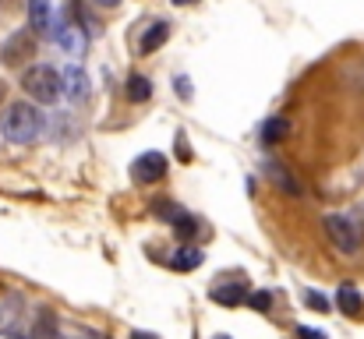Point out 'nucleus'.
Wrapping results in <instances>:
<instances>
[{"label": "nucleus", "instance_id": "f257e3e1", "mask_svg": "<svg viewBox=\"0 0 364 339\" xmlns=\"http://www.w3.org/2000/svg\"><path fill=\"white\" fill-rule=\"evenodd\" d=\"M43 127H46V120H43V113H39L36 103H11L7 113H4V120H0L4 138L7 141H18V145L36 141L43 134Z\"/></svg>", "mask_w": 364, "mask_h": 339}, {"label": "nucleus", "instance_id": "f03ea898", "mask_svg": "<svg viewBox=\"0 0 364 339\" xmlns=\"http://www.w3.org/2000/svg\"><path fill=\"white\" fill-rule=\"evenodd\" d=\"M21 89H25V96H28L32 103H57V99L64 96L60 75H57V68H50V64H32V68H25Z\"/></svg>", "mask_w": 364, "mask_h": 339}, {"label": "nucleus", "instance_id": "7ed1b4c3", "mask_svg": "<svg viewBox=\"0 0 364 339\" xmlns=\"http://www.w3.org/2000/svg\"><path fill=\"white\" fill-rule=\"evenodd\" d=\"M326 233H329V240H333V247L336 251H343V254H354L358 247H361L364 240V226L361 220H354V216H326Z\"/></svg>", "mask_w": 364, "mask_h": 339}, {"label": "nucleus", "instance_id": "20e7f679", "mask_svg": "<svg viewBox=\"0 0 364 339\" xmlns=\"http://www.w3.org/2000/svg\"><path fill=\"white\" fill-rule=\"evenodd\" d=\"M32 53H36V28H21V32H14V36L0 46V60H4L7 68L25 64Z\"/></svg>", "mask_w": 364, "mask_h": 339}, {"label": "nucleus", "instance_id": "39448f33", "mask_svg": "<svg viewBox=\"0 0 364 339\" xmlns=\"http://www.w3.org/2000/svg\"><path fill=\"white\" fill-rule=\"evenodd\" d=\"M166 170H170V163H166L163 152H145V156H138V159L131 163V177H134L138 184H156V181L166 177Z\"/></svg>", "mask_w": 364, "mask_h": 339}, {"label": "nucleus", "instance_id": "423d86ee", "mask_svg": "<svg viewBox=\"0 0 364 339\" xmlns=\"http://www.w3.org/2000/svg\"><path fill=\"white\" fill-rule=\"evenodd\" d=\"M60 89H64L68 99H85V96H89V75H85L82 68L68 64V68L60 71Z\"/></svg>", "mask_w": 364, "mask_h": 339}, {"label": "nucleus", "instance_id": "0eeeda50", "mask_svg": "<svg viewBox=\"0 0 364 339\" xmlns=\"http://www.w3.org/2000/svg\"><path fill=\"white\" fill-rule=\"evenodd\" d=\"M336 308H340L343 315H350V318H361L364 301H361V294H358V286H350V283H343V286L336 290Z\"/></svg>", "mask_w": 364, "mask_h": 339}, {"label": "nucleus", "instance_id": "6e6552de", "mask_svg": "<svg viewBox=\"0 0 364 339\" xmlns=\"http://www.w3.org/2000/svg\"><path fill=\"white\" fill-rule=\"evenodd\" d=\"M287 134H290V120L287 117H269L262 124V131H258L262 145H279V141H287Z\"/></svg>", "mask_w": 364, "mask_h": 339}, {"label": "nucleus", "instance_id": "1a4fd4ad", "mask_svg": "<svg viewBox=\"0 0 364 339\" xmlns=\"http://www.w3.org/2000/svg\"><path fill=\"white\" fill-rule=\"evenodd\" d=\"M202 251L198 247H191V244H184V247H177L173 254H170V269H177V272H191V269H198L202 265Z\"/></svg>", "mask_w": 364, "mask_h": 339}, {"label": "nucleus", "instance_id": "9d476101", "mask_svg": "<svg viewBox=\"0 0 364 339\" xmlns=\"http://www.w3.org/2000/svg\"><path fill=\"white\" fill-rule=\"evenodd\" d=\"M166 39H170V25H166V21H156V25H149V28H145V36H141L138 50H141V53H156Z\"/></svg>", "mask_w": 364, "mask_h": 339}, {"label": "nucleus", "instance_id": "9b49d317", "mask_svg": "<svg viewBox=\"0 0 364 339\" xmlns=\"http://www.w3.org/2000/svg\"><path fill=\"white\" fill-rule=\"evenodd\" d=\"M265 173L272 177V184L279 188V191H290V195H301V184L279 166V163H265Z\"/></svg>", "mask_w": 364, "mask_h": 339}, {"label": "nucleus", "instance_id": "f8f14e48", "mask_svg": "<svg viewBox=\"0 0 364 339\" xmlns=\"http://www.w3.org/2000/svg\"><path fill=\"white\" fill-rule=\"evenodd\" d=\"M213 301H216V304H223V308H234V304L247 301V290H244V283H234V286H216V290H213Z\"/></svg>", "mask_w": 364, "mask_h": 339}, {"label": "nucleus", "instance_id": "ddd939ff", "mask_svg": "<svg viewBox=\"0 0 364 339\" xmlns=\"http://www.w3.org/2000/svg\"><path fill=\"white\" fill-rule=\"evenodd\" d=\"M149 96H152V82L145 75H131L127 78V99L131 103H145Z\"/></svg>", "mask_w": 364, "mask_h": 339}, {"label": "nucleus", "instance_id": "4468645a", "mask_svg": "<svg viewBox=\"0 0 364 339\" xmlns=\"http://www.w3.org/2000/svg\"><path fill=\"white\" fill-rule=\"evenodd\" d=\"M28 21L36 32L50 28V0H28Z\"/></svg>", "mask_w": 364, "mask_h": 339}, {"label": "nucleus", "instance_id": "2eb2a0df", "mask_svg": "<svg viewBox=\"0 0 364 339\" xmlns=\"http://www.w3.org/2000/svg\"><path fill=\"white\" fill-rule=\"evenodd\" d=\"M170 223H173V233H177L181 240H191V237L198 233V223H195V216H188L184 209H181V212H177V216H173Z\"/></svg>", "mask_w": 364, "mask_h": 339}, {"label": "nucleus", "instance_id": "dca6fc26", "mask_svg": "<svg viewBox=\"0 0 364 339\" xmlns=\"http://www.w3.org/2000/svg\"><path fill=\"white\" fill-rule=\"evenodd\" d=\"M247 304H251L255 311H269V308H272V297H269L265 290H258V294H247Z\"/></svg>", "mask_w": 364, "mask_h": 339}, {"label": "nucleus", "instance_id": "f3484780", "mask_svg": "<svg viewBox=\"0 0 364 339\" xmlns=\"http://www.w3.org/2000/svg\"><path fill=\"white\" fill-rule=\"evenodd\" d=\"M304 301H308V308H315V311H329V301H326L318 290H308V294H304Z\"/></svg>", "mask_w": 364, "mask_h": 339}, {"label": "nucleus", "instance_id": "a211bd4d", "mask_svg": "<svg viewBox=\"0 0 364 339\" xmlns=\"http://www.w3.org/2000/svg\"><path fill=\"white\" fill-rule=\"evenodd\" d=\"M297 336H301V339H326V333H318V329H308V325H297Z\"/></svg>", "mask_w": 364, "mask_h": 339}, {"label": "nucleus", "instance_id": "6ab92c4d", "mask_svg": "<svg viewBox=\"0 0 364 339\" xmlns=\"http://www.w3.org/2000/svg\"><path fill=\"white\" fill-rule=\"evenodd\" d=\"M177 92L188 99V96H191V82H188V78H177Z\"/></svg>", "mask_w": 364, "mask_h": 339}, {"label": "nucleus", "instance_id": "aec40b11", "mask_svg": "<svg viewBox=\"0 0 364 339\" xmlns=\"http://www.w3.org/2000/svg\"><path fill=\"white\" fill-rule=\"evenodd\" d=\"M92 4H100V7H117L121 0H92Z\"/></svg>", "mask_w": 364, "mask_h": 339}, {"label": "nucleus", "instance_id": "412c9836", "mask_svg": "<svg viewBox=\"0 0 364 339\" xmlns=\"http://www.w3.org/2000/svg\"><path fill=\"white\" fill-rule=\"evenodd\" d=\"M131 339H156L152 333H131Z\"/></svg>", "mask_w": 364, "mask_h": 339}, {"label": "nucleus", "instance_id": "4be33fe9", "mask_svg": "<svg viewBox=\"0 0 364 339\" xmlns=\"http://www.w3.org/2000/svg\"><path fill=\"white\" fill-rule=\"evenodd\" d=\"M4 96H7V85L0 82V107H4Z\"/></svg>", "mask_w": 364, "mask_h": 339}, {"label": "nucleus", "instance_id": "5701e85b", "mask_svg": "<svg viewBox=\"0 0 364 339\" xmlns=\"http://www.w3.org/2000/svg\"><path fill=\"white\" fill-rule=\"evenodd\" d=\"M173 4H177V7H188V4H195V0H173Z\"/></svg>", "mask_w": 364, "mask_h": 339}, {"label": "nucleus", "instance_id": "b1692460", "mask_svg": "<svg viewBox=\"0 0 364 339\" xmlns=\"http://www.w3.org/2000/svg\"><path fill=\"white\" fill-rule=\"evenodd\" d=\"M32 339H60V336H32Z\"/></svg>", "mask_w": 364, "mask_h": 339}, {"label": "nucleus", "instance_id": "393cba45", "mask_svg": "<svg viewBox=\"0 0 364 339\" xmlns=\"http://www.w3.org/2000/svg\"><path fill=\"white\" fill-rule=\"evenodd\" d=\"M216 339H230V336H216Z\"/></svg>", "mask_w": 364, "mask_h": 339}]
</instances>
